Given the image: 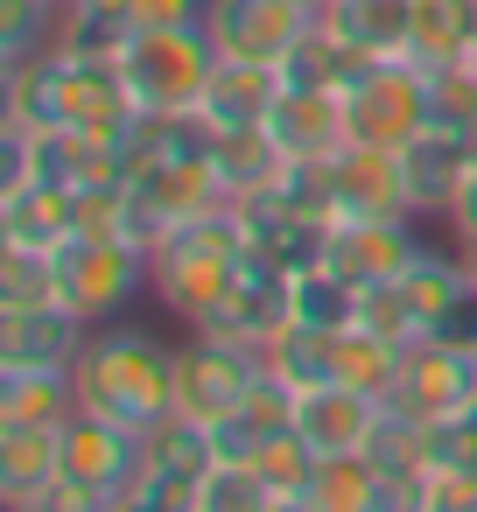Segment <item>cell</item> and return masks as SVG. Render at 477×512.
<instances>
[{
    "mask_svg": "<svg viewBox=\"0 0 477 512\" xmlns=\"http://www.w3.org/2000/svg\"><path fill=\"white\" fill-rule=\"evenodd\" d=\"M71 379H78V407L85 414H106V421L134 428V435H155L176 414V344H162L148 330L92 323Z\"/></svg>",
    "mask_w": 477,
    "mask_h": 512,
    "instance_id": "cell-1",
    "label": "cell"
},
{
    "mask_svg": "<svg viewBox=\"0 0 477 512\" xmlns=\"http://www.w3.org/2000/svg\"><path fill=\"white\" fill-rule=\"evenodd\" d=\"M239 267H246V218H239V204H218V211L176 225V232L148 253V295H155L176 323L197 330V323L232 295Z\"/></svg>",
    "mask_w": 477,
    "mask_h": 512,
    "instance_id": "cell-2",
    "label": "cell"
},
{
    "mask_svg": "<svg viewBox=\"0 0 477 512\" xmlns=\"http://www.w3.org/2000/svg\"><path fill=\"white\" fill-rule=\"evenodd\" d=\"M218 43L204 22H176V29H134V43L120 50L127 92L141 113H197L218 71Z\"/></svg>",
    "mask_w": 477,
    "mask_h": 512,
    "instance_id": "cell-3",
    "label": "cell"
},
{
    "mask_svg": "<svg viewBox=\"0 0 477 512\" xmlns=\"http://www.w3.org/2000/svg\"><path fill=\"white\" fill-rule=\"evenodd\" d=\"M428 120H435L428 71L407 57H379L344 85V127L358 148H407Z\"/></svg>",
    "mask_w": 477,
    "mask_h": 512,
    "instance_id": "cell-4",
    "label": "cell"
},
{
    "mask_svg": "<svg viewBox=\"0 0 477 512\" xmlns=\"http://www.w3.org/2000/svg\"><path fill=\"white\" fill-rule=\"evenodd\" d=\"M148 288V253L134 239H71L57 246V302L85 323L120 316Z\"/></svg>",
    "mask_w": 477,
    "mask_h": 512,
    "instance_id": "cell-5",
    "label": "cell"
},
{
    "mask_svg": "<svg viewBox=\"0 0 477 512\" xmlns=\"http://www.w3.org/2000/svg\"><path fill=\"white\" fill-rule=\"evenodd\" d=\"M421 253H428V239L414 232V218H330V239H323V267L337 281H351L358 295L393 288Z\"/></svg>",
    "mask_w": 477,
    "mask_h": 512,
    "instance_id": "cell-6",
    "label": "cell"
},
{
    "mask_svg": "<svg viewBox=\"0 0 477 512\" xmlns=\"http://www.w3.org/2000/svg\"><path fill=\"white\" fill-rule=\"evenodd\" d=\"M267 372V358L253 344L190 330V344H176V414L190 421H218L225 407H239V393Z\"/></svg>",
    "mask_w": 477,
    "mask_h": 512,
    "instance_id": "cell-7",
    "label": "cell"
},
{
    "mask_svg": "<svg viewBox=\"0 0 477 512\" xmlns=\"http://www.w3.org/2000/svg\"><path fill=\"white\" fill-rule=\"evenodd\" d=\"M477 400V351H456V344H435V337H414L400 351V379H393V414L407 421H449Z\"/></svg>",
    "mask_w": 477,
    "mask_h": 512,
    "instance_id": "cell-8",
    "label": "cell"
},
{
    "mask_svg": "<svg viewBox=\"0 0 477 512\" xmlns=\"http://www.w3.org/2000/svg\"><path fill=\"white\" fill-rule=\"evenodd\" d=\"M141 470H148V435H134L106 414H85V407L64 421V477L71 484H85L99 498H127Z\"/></svg>",
    "mask_w": 477,
    "mask_h": 512,
    "instance_id": "cell-9",
    "label": "cell"
},
{
    "mask_svg": "<svg viewBox=\"0 0 477 512\" xmlns=\"http://www.w3.org/2000/svg\"><path fill=\"white\" fill-rule=\"evenodd\" d=\"M309 22H316V15L295 8V0H211V15H204L218 57H232V64H267V71H281V57L295 50V36H302Z\"/></svg>",
    "mask_w": 477,
    "mask_h": 512,
    "instance_id": "cell-10",
    "label": "cell"
},
{
    "mask_svg": "<svg viewBox=\"0 0 477 512\" xmlns=\"http://www.w3.org/2000/svg\"><path fill=\"white\" fill-rule=\"evenodd\" d=\"M393 155H400V183H407L414 218H449V197H456V183H463L470 162H477V134L428 120V127H421L407 148H393Z\"/></svg>",
    "mask_w": 477,
    "mask_h": 512,
    "instance_id": "cell-11",
    "label": "cell"
},
{
    "mask_svg": "<svg viewBox=\"0 0 477 512\" xmlns=\"http://www.w3.org/2000/svg\"><path fill=\"white\" fill-rule=\"evenodd\" d=\"M85 337H92V323L71 316L64 302L0 309V365H8V372H71Z\"/></svg>",
    "mask_w": 477,
    "mask_h": 512,
    "instance_id": "cell-12",
    "label": "cell"
},
{
    "mask_svg": "<svg viewBox=\"0 0 477 512\" xmlns=\"http://www.w3.org/2000/svg\"><path fill=\"white\" fill-rule=\"evenodd\" d=\"M281 435H295V386H288L281 372H260V379L239 393V407H225V414L211 421L218 463H260V449L281 442Z\"/></svg>",
    "mask_w": 477,
    "mask_h": 512,
    "instance_id": "cell-13",
    "label": "cell"
},
{
    "mask_svg": "<svg viewBox=\"0 0 477 512\" xmlns=\"http://www.w3.org/2000/svg\"><path fill=\"white\" fill-rule=\"evenodd\" d=\"M267 134L281 141L288 162H337L351 148L344 92H295V85H281V99L267 113Z\"/></svg>",
    "mask_w": 477,
    "mask_h": 512,
    "instance_id": "cell-14",
    "label": "cell"
},
{
    "mask_svg": "<svg viewBox=\"0 0 477 512\" xmlns=\"http://www.w3.org/2000/svg\"><path fill=\"white\" fill-rule=\"evenodd\" d=\"M330 197H337V218H414L393 148H358L351 141L330 162Z\"/></svg>",
    "mask_w": 477,
    "mask_h": 512,
    "instance_id": "cell-15",
    "label": "cell"
},
{
    "mask_svg": "<svg viewBox=\"0 0 477 512\" xmlns=\"http://www.w3.org/2000/svg\"><path fill=\"white\" fill-rule=\"evenodd\" d=\"M379 400H365V393H351V386H302L295 393V435L316 449V456H344V449H365L372 442V428H379Z\"/></svg>",
    "mask_w": 477,
    "mask_h": 512,
    "instance_id": "cell-16",
    "label": "cell"
},
{
    "mask_svg": "<svg viewBox=\"0 0 477 512\" xmlns=\"http://www.w3.org/2000/svg\"><path fill=\"white\" fill-rule=\"evenodd\" d=\"M78 239V190L64 183H22L0 197V246H36V253H57Z\"/></svg>",
    "mask_w": 477,
    "mask_h": 512,
    "instance_id": "cell-17",
    "label": "cell"
},
{
    "mask_svg": "<svg viewBox=\"0 0 477 512\" xmlns=\"http://www.w3.org/2000/svg\"><path fill=\"white\" fill-rule=\"evenodd\" d=\"M316 22L344 50H358L365 64H379V57H407V43H414V0H330Z\"/></svg>",
    "mask_w": 477,
    "mask_h": 512,
    "instance_id": "cell-18",
    "label": "cell"
},
{
    "mask_svg": "<svg viewBox=\"0 0 477 512\" xmlns=\"http://www.w3.org/2000/svg\"><path fill=\"white\" fill-rule=\"evenodd\" d=\"M274 99H281V71H267V64H218L211 71V92H204V120L218 127V134H232V127H267V113H274Z\"/></svg>",
    "mask_w": 477,
    "mask_h": 512,
    "instance_id": "cell-19",
    "label": "cell"
},
{
    "mask_svg": "<svg viewBox=\"0 0 477 512\" xmlns=\"http://www.w3.org/2000/svg\"><path fill=\"white\" fill-rule=\"evenodd\" d=\"M64 477V428H0V498L29 505Z\"/></svg>",
    "mask_w": 477,
    "mask_h": 512,
    "instance_id": "cell-20",
    "label": "cell"
},
{
    "mask_svg": "<svg viewBox=\"0 0 477 512\" xmlns=\"http://www.w3.org/2000/svg\"><path fill=\"white\" fill-rule=\"evenodd\" d=\"M78 414L71 372H8L0 365V428H64Z\"/></svg>",
    "mask_w": 477,
    "mask_h": 512,
    "instance_id": "cell-21",
    "label": "cell"
},
{
    "mask_svg": "<svg viewBox=\"0 0 477 512\" xmlns=\"http://www.w3.org/2000/svg\"><path fill=\"white\" fill-rule=\"evenodd\" d=\"M211 169H218V183H225L232 204H239V197H253V190H274L281 169H288V155H281V141H274L267 127H232V134H218Z\"/></svg>",
    "mask_w": 477,
    "mask_h": 512,
    "instance_id": "cell-22",
    "label": "cell"
},
{
    "mask_svg": "<svg viewBox=\"0 0 477 512\" xmlns=\"http://www.w3.org/2000/svg\"><path fill=\"white\" fill-rule=\"evenodd\" d=\"M358 71H365V57L344 50L323 22H309V29L295 36V50L281 57V85H295V92H344Z\"/></svg>",
    "mask_w": 477,
    "mask_h": 512,
    "instance_id": "cell-23",
    "label": "cell"
},
{
    "mask_svg": "<svg viewBox=\"0 0 477 512\" xmlns=\"http://www.w3.org/2000/svg\"><path fill=\"white\" fill-rule=\"evenodd\" d=\"M477 43V22L463 0H414V43H407V64L421 71H442V64H463Z\"/></svg>",
    "mask_w": 477,
    "mask_h": 512,
    "instance_id": "cell-24",
    "label": "cell"
},
{
    "mask_svg": "<svg viewBox=\"0 0 477 512\" xmlns=\"http://www.w3.org/2000/svg\"><path fill=\"white\" fill-rule=\"evenodd\" d=\"M127 43H134L127 0H71L57 22V50H71V57H120Z\"/></svg>",
    "mask_w": 477,
    "mask_h": 512,
    "instance_id": "cell-25",
    "label": "cell"
},
{
    "mask_svg": "<svg viewBox=\"0 0 477 512\" xmlns=\"http://www.w3.org/2000/svg\"><path fill=\"white\" fill-rule=\"evenodd\" d=\"M393 379H400V344H386V337H372L365 323H351V330H337V386H351V393H365V400H393Z\"/></svg>",
    "mask_w": 477,
    "mask_h": 512,
    "instance_id": "cell-26",
    "label": "cell"
},
{
    "mask_svg": "<svg viewBox=\"0 0 477 512\" xmlns=\"http://www.w3.org/2000/svg\"><path fill=\"white\" fill-rule=\"evenodd\" d=\"M316 512H372L379 498V463L365 449H344V456H316V477L302 491Z\"/></svg>",
    "mask_w": 477,
    "mask_h": 512,
    "instance_id": "cell-27",
    "label": "cell"
},
{
    "mask_svg": "<svg viewBox=\"0 0 477 512\" xmlns=\"http://www.w3.org/2000/svg\"><path fill=\"white\" fill-rule=\"evenodd\" d=\"M267 372H281L295 393H302V386H330V379H337V330L288 323V330L267 344Z\"/></svg>",
    "mask_w": 477,
    "mask_h": 512,
    "instance_id": "cell-28",
    "label": "cell"
},
{
    "mask_svg": "<svg viewBox=\"0 0 477 512\" xmlns=\"http://www.w3.org/2000/svg\"><path fill=\"white\" fill-rule=\"evenodd\" d=\"M57 22L64 8H50V0H0V71H22L29 57H43L57 43Z\"/></svg>",
    "mask_w": 477,
    "mask_h": 512,
    "instance_id": "cell-29",
    "label": "cell"
},
{
    "mask_svg": "<svg viewBox=\"0 0 477 512\" xmlns=\"http://www.w3.org/2000/svg\"><path fill=\"white\" fill-rule=\"evenodd\" d=\"M463 288H470V260H449V253H435V246H428V253H421L407 274H400V295L414 302L421 330H428V323H435V316H442V309H449Z\"/></svg>",
    "mask_w": 477,
    "mask_h": 512,
    "instance_id": "cell-30",
    "label": "cell"
},
{
    "mask_svg": "<svg viewBox=\"0 0 477 512\" xmlns=\"http://www.w3.org/2000/svg\"><path fill=\"white\" fill-rule=\"evenodd\" d=\"M295 323H309V330H351L358 323V288L337 281L330 267H302L295 274Z\"/></svg>",
    "mask_w": 477,
    "mask_h": 512,
    "instance_id": "cell-31",
    "label": "cell"
},
{
    "mask_svg": "<svg viewBox=\"0 0 477 512\" xmlns=\"http://www.w3.org/2000/svg\"><path fill=\"white\" fill-rule=\"evenodd\" d=\"M57 302V253L0 246V309H43Z\"/></svg>",
    "mask_w": 477,
    "mask_h": 512,
    "instance_id": "cell-32",
    "label": "cell"
},
{
    "mask_svg": "<svg viewBox=\"0 0 477 512\" xmlns=\"http://www.w3.org/2000/svg\"><path fill=\"white\" fill-rule=\"evenodd\" d=\"M281 491L253 470V463H211L204 470V491H197V512H274Z\"/></svg>",
    "mask_w": 477,
    "mask_h": 512,
    "instance_id": "cell-33",
    "label": "cell"
},
{
    "mask_svg": "<svg viewBox=\"0 0 477 512\" xmlns=\"http://www.w3.org/2000/svg\"><path fill=\"white\" fill-rule=\"evenodd\" d=\"M421 463L435 477H463L477 470V414H449V421H421Z\"/></svg>",
    "mask_w": 477,
    "mask_h": 512,
    "instance_id": "cell-34",
    "label": "cell"
},
{
    "mask_svg": "<svg viewBox=\"0 0 477 512\" xmlns=\"http://www.w3.org/2000/svg\"><path fill=\"white\" fill-rule=\"evenodd\" d=\"M197 491H204V477L197 470H176V463H155L148 456V470L134 477V505H148V512H197Z\"/></svg>",
    "mask_w": 477,
    "mask_h": 512,
    "instance_id": "cell-35",
    "label": "cell"
},
{
    "mask_svg": "<svg viewBox=\"0 0 477 512\" xmlns=\"http://www.w3.org/2000/svg\"><path fill=\"white\" fill-rule=\"evenodd\" d=\"M428 99H435V120H442V127L477 134V64H470V57L428 71Z\"/></svg>",
    "mask_w": 477,
    "mask_h": 512,
    "instance_id": "cell-36",
    "label": "cell"
},
{
    "mask_svg": "<svg viewBox=\"0 0 477 512\" xmlns=\"http://www.w3.org/2000/svg\"><path fill=\"white\" fill-rule=\"evenodd\" d=\"M421 337H435V344H456V351H477V281L421 330Z\"/></svg>",
    "mask_w": 477,
    "mask_h": 512,
    "instance_id": "cell-37",
    "label": "cell"
},
{
    "mask_svg": "<svg viewBox=\"0 0 477 512\" xmlns=\"http://www.w3.org/2000/svg\"><path fill=\"white\" fill-rule=\"evenodd\" d=\"M113 498H99V491H85V484H71V477H57L50 491H36L29 505H8V512H106Z\"/></svg>",
    "mask_w": 477,
    "mask_h": 512,
    "instance_id": "cell-38",
    "label": "cell"
},
{
    "mask_svg": "<svg viewBox=\"0 0 477 512\" xmlns=\"http://www.w3.org/2000/svg\"><path fill=\"white\" fill-rule=\"evenodd\" d=\"M449 232H456L463 246H477V162H470V176H463L456 197H449Z\"/></svg>",
    "mask_w": 477,
    "mask_h": 512,
    "instance_id": "cell-39",
    "label": "cell"
},
{
    "mask_svg": "<svg viewBox=\"0 0 477 512\" xmlns=\"http://www.w3.org/2000/svg\"><path fill=\"white\" fill-rule=\"evenodd\" d=\"M274 512H316V505H309V498H281Z\"/></svg>",
    "mask_w": 477,
    "mask_h": 512,
    "instance_id": "cell-40",
    "label": "cell"
},
{
    "mask_svg": "<svg viewBox=\"0 0 477 512\" xmlns=\"http://www.w3.org/2000/svg\"><path fill=\"white\" fill-rule=\"evenodd\" d=\"M106 512H148V505H134V498H113V505H106Z\"/></svg>",
    "mask_w": 477,
    "mask_h": 512,
    "instance_id": "cell-41",
    "label": "cell"
},
{
    "mask_svg": "<svg viewBox=\"0 0 477 512\" xmlns=\"http://www.w3.org/2000/svg\"><path fill=\"white\" fill-rule=\"evenodd\" d=\"M295 8H309V15H323V8H330V0H295Z\"/></svg>",
    "mask_w": 477,
    "mask_h": 512,
    "instance_id": "cell-42",
    "label": "cell"
},
{
    "mask_svg": "<svg viewBox=\"0 0 477 512\" xmlns=\"http://www.w3.org/2000/svg\"><path fill=\"white\" fill-rule=\"evenodd\" d=\"M463 260H470V281H477V246H463Z\"/></svg>",
    "mask_w": 477,
    "mask_h": 512,
    "instance_id": "cell-43",
    "label": "cell"
},
{
    "mask_svg": "<svg viewBox=\"0 0 477 512\" xmlns=\"http://www.w3.org/2000/svg\"><path fill=\"white\" fill-rule=\"evenodd\" d=\"M50 8H71V0H50Z\"/></svg>",
    "mask_w": 477,
    "mask_h": 512,
    "instance_id": "cell-44",
    "label": "cell"
},
{
    "mask_svg": "<svg viewBox=\"0 0 477 512\" xmlns=\"http://www.w3.org/2000/svg\"><path fill=\"white\" fill-rule=\"evenodd\" d=\"M470 64H477V43H470Z\"/></svg>",
    "mask_w": 477,
    "mask_h": 512,
    "instance_id": "cell-45",
    "label": "cell"
}]
</instances>
